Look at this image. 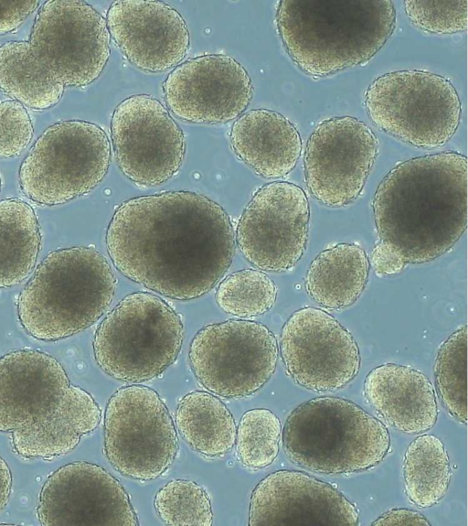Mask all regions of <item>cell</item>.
Wrapping results in <instances>:
<instances>
[{
  "label": "cell",
  "mask_w": 468,
  "mask_h": 526,
  "mask_svg": "<svg viewBox=\"0 0 468 526\" xmlns=\"http://www.w3.org/2000/svg\"><path fill=\"white\" fill-rule=\"evenodd\" d=\"M105 242L120 273L176 300L210 291L235 253L233 228L224 209L186 190L123 201L113 212Z\"/></svg>",
  "instance_id": "1"
},
{
  "label": "cell",
  "mask_w": 468,
  "mask_h": 526,
  "mask_svg": "<svg viewBox=\"0 0 468 526\" xmlns=\"http://www.w3.org/2000/svg\"><path fill=\"white\" fill-rule=\"evenodd\" d=\"M467 157L448 151L413 157L381 180L372 208L381 241L407 263L448 252L467 226Z\"/></svg>",
  "instance_id": "2"
},
{
  "label": "cell",
  "mask_w": 468,
  "mask_h": 526,
  "mask_svg": "<svg viewBox=\"0 0 468 526\" xmlns=\"http://www.w3.org/2000/svg\"><path fill=\"white\" fill-rule=\"evenodd\" d=\"M276 23L292 61L319 78L372 59L395 29L396 8L390 0H283Z\"/></svg>",
  "instance_id": "3"
},
{
  "label": "cell",
  "mask_w": 468,
  "mask_h": 526,
  "mask_svg": "<svg viewBox=\"0 0 468 526\" xmlns=\"http://www.w3.org/2000/svg\"><path fill=\"white\" fill-rule=\"evenodd\" d=\"M115 278L95 248L74 246L50 252L17 300V316L31 337L54 341L91 326L111 305Z\"/></svg>",
  "instance_id": "4"
},
{
  "label": "cell",
  "mask_w": 468,
  "mask_h": 526,
  "mask_svg": "<svg viewBox=\"0 0 468 526\" xmlns=\"http://www.w3.org/2000/svg\"><path fill=\"white\" fill-rule=\"evenodd\" d=\"M283 449L298 467L323 474L369 469L388 454L387 427L356 403L340 397L311 399L287 417Z\"/></svg>",
  "instance_id": "5"
},
{
  "label": "cell",
  "mask_w": 468,
  "mask_h": 526,
  "mask_svg": "<svg viewBox=\"0 0 468 526\" xmlns=\"http://www.w3.org/2000/svg\"><path fill=\"white\" fill-rule=\"evenodd\" d=\"M180 316L147 292L126 295L105 317L93 338L99 367L111 377L143 382L160 375L176 359L183 343Z\"/></svg>",
  "instance_id": "6"
},
{
  "label": "cell",
  "mask_w": 468,
  "mask_h": 526,
  "mask_svg": "<svg viewBox=\"0 0 468 526\" xmlns=\"http://www.w3.org/2000/svg\"><path fill=\"white\" fill-rule=\"evenodd\" d=\"M364 104L377 127L423 149L446 144L462 116V102L450 80L419 70L378 76L367 87Z\"/></svg>",
  "instance_id": "7"
},
{
  "label": "cell",
  "mask_w": 468,
  "mask_h": 526,
  "mask_svg": "<svg viewBox=\"0 0 468 526\" xmlns=\"http://www.w3.org/2000/svg\"><path fill=\"white\" fill-rule=\"evenodd\" d=\"M110 161V141L99 125L58 122L40 134L24 158L20 189L39 205H60L92 190L107 174Z\"/></svg>",
  "instance_id": "8"
},
{
  "label": "cell",
  "mask_w": 468,
  "mask_h": 526,
  "mask_svg": "<svg viewBox=\"0 0 468 526\" xmlns=\"http://www.w3.org/2000/svg\"><path fill=\"white\" fill-rule=\"evenodd\" d=\"M177 450L175 424L154 390L129 385L111 396L104 414V452L119 473L154 479L170 467Z\"/></svg>",
  "instance_id": "9"
},
{
  "label": "cell",
  "mask_w": 468,
  "mask_h": 526,
  "mask_svg": "<svg viewBox=\"0 0 468 526\" xmlns=\"http://www.w3.org/2000/svg\"><path fill=\"white\" fill-rule=\"evenodd\" d=\"M273 333L263 324L230 319L202 327L189 347L197 381L226 398L253 394L272 376L278 360Z\"/></svg>",
  "instance_id": "10"
},
{
  "label": "cell",
  "mask_w": 468,
  "mask_h": 526,
  "mask_svg": "<svg viewBox=\"0 0 468 526\" xmlns=\"http://www.w3.org/2000/svg\"><path fill=\"white\" fill-rule=\"evenodd\" d=\"M28 43L37 61L65 87L93 82L104 70L111 53L105 19L84 1L44 2Z\"/></svg>",
  "instance_id": "11"
},
{
  "label": "cell",
  "mask_w": 468,
  "mask_h": 526,
  "mask_svg": "<svg viewBox=\"0 0 468 526\" xmlns=\"http://www.w3.org/2000/svg\"><path fill=\"white\" fill-rule=\"evenodd\" d=\"M309 202L298 185L273 181L257 190L236 231L243 256L260 270L283 273L302 258L307 244Z\"/></svg>",
  "instance_id": "12"
},
{
  "label": "cell",
  "mask_w": 468,
  "mask_h": 526,
  "mask_svg": "<svg viewBox=\"0 0 468 526\" xmlns=\"http://www.w3.org/2000/svg\"><path fill=\"white\" fill-rule=\"evenodd\" d=\"M111 134L119 168L137 185L165 183L183 163L184 134L151 95L135 94L122 101L113 111Z\"/></svg>",
  "instance_id": "13"
},
{
  "label": "cell",
  "mask_w": 468,
  "mask_h": 526,
  "mask_svg": "<svg viewBox=\"0 0 468 526\" xmlns=\"http://www.w3.org/2000/svg\"><path fill=\"white\" fill-rule=\"evenodd\" d=\"M372 130L353 116L319 123L306 144L303 167L312 196L330 208L345 207L360 195L378 155Z\"/></svg>",
  "instance_id": "14"
},
{
  "label": "cell",
  "mask_w": 468,
  "mask_h": 526,
  "mask_svg": "<svg viewBox=\"0 0 468 526\" xmlns=\"http://www.w3.org/2000/svg\"><path fill=\"white\" fill-rule=\"evenodd\" d=\"M280 350L295 383L314 392L344 388L358 373L360 354L352 334L326 311L305 306L282 327Z\"/></svg>",
  "instance_id": "15"
},
{
  "label": "cell",
  "mask_w": 468,
  "mask_h": 526,
  "mask_svg": "<svg viewBox=\"0 0 468 526\" xmlns=\"http://www.w3.org/2000/svg\"><path fill=\"white\" fill-rule=\"evenodd\" d=\"M44 526H135L136 513L119 481L87 461L67 464L44 483L37 509Z\"/></svg>",
  "instance_id": "16"
},
{
  "label": "cell",
  "mask_w": 468,
  "mask_h": 526,
  "mask_svg": "<svg viewBox=\"0 0 468 526\" xmlns=\"http://www.w3.org/2000/svg\"><path fill=\"white\" fill-rule=\"evenodd\" d=\"M168 109L196 123H219L239 116L248 107L253 85L247 70L232 57L209 54L176 66L163 83Z\"/></svg>",
  "instance_id": "17"
},
{
  "label": "cell",
  "mask_w": 468,
  "mask_h": 526,
  "mask_svg": "<svg viewBox=\"0 0 468 526\" xmlns=\"http://www.w3.org/2000/svg\"><path fill=\"white\" fill-rule=\"evenodd\" d=\"M357 508L331 484L297 470L269 474L250 500V526H355Z\"/></svg>",
  "instance_id": "18"
},
{
  "label": "cell",
  "mask_w": 468,
  "mask_h": 526,
  "mask_svg": "<svg viewBox=\"0 0 468 526\" xmlns=\"http://www.w3.org/2000/svg\"><path fill=\"white\" fill-rule=\"evenodd\" d=\"M106 24L126 59L147 72L177 65L188 50L189 32L185 20L162 1H115L107 11Z\"/></svg>",
  "instance_id": "19"
},
{
  "label": "cell",
  "mask_w": 468,
  "mask_h": 526,
  "mask_svg": "<svg viewBox=\"0 0 468 526\" xmlns=\"http://www.w3.org/2000/svg\"><path fill=\"white\" fill-rule=\"evenodd\" d=\"M69 386L52 356L18 349L0 358V432L27 426L47 413Z\"/></svg>",
  "instance_id": "20"
},
{
  "label": "cell",
  "mask_w": 468,
  "mask_h": 526,
  "mask_svg": "<svg viewBox=\"0 0 468 526\" xmlns=\"http://www.w3.org/2000/svg\"><path fill=\"white\" fill-rule=\"evenodd\" d=\"M364 394L374 409L393 427L405 434L430 430L438 417L433 386L421 371L394 363L369 371Z\"/></svg>",
  "instance_id": "21"
},
{
  "label": "cell",
  "mask_w": 468,
  "mask_h": 526,
  "mask_svg": "<svg viewBox=\"0 0 468 526\" xmlns=\"http://www.w3.org/2000/svg\"><path fill=\"white\" fill-rule=\"evenodd\" d=\"M101 410L85 390L70 385L56 404L31 424L12 432L14 450L24 457L52 458L73 450L96 429Z\"/></svg>",
  "instance_id": "22"
},
{
  "label": "cell",
  "mask_w": 468,
  "mask_h": 526,
  "mask_svg": "<svg viewBox=\"0 0 468 526\" xmlns=\"http://www.w3.org/2000/svg\"><path fill=\"white\" fill-rule=\"evenodd\" d=\"M229 139L237 156L265 178L288 175L302 151L296 127L269 109H253L240 115L232 124Z\"/></svg>",
  "instance_id": "23"
},
{
  "label": "cell",
  "mask_w": 468,
  "mask_h": 526,
  "mask_svg": "<svg viewBox=\"0 0 468 526\" xmlns=\"http://www.w3.org/2000/svg\"><path fill=\"white\" fill-rule=\"evenodd\" d=\"M369 261L354 243H339L321 252L311 263L304 286L309 296L328 309L353 305L367 283Z\"/></svg>",
  "instance_id": "24"
},
{
  "label": "cell",
  "mask_w": 468,
  "mask_h": 526,
  "mask_svg": "<svg viewBox=\"0 0 468 526\" xmlns=\"http://www.w3.org/2000/svg\"><path fill=\"white\" fill-rule=\"evenodd\" d=\"M176 424L183 439L206 456H218L235 444L234 418L220 399L210 392L195 391L178 403Z\"/></svg>",
  "instance_id": "25"
},
{
  "label": "cell",
  "mask_w": 468,
  "mask_h": 526,
  "mask_svg": "<svg viewBox=\"0 0 468 526\" xmlns=\"http://www.w3.org/2000/svg\"><path fill=\"white\" fill-rule=\"evenodd\" d=\"M41 236L37 215L18 199L0 201V288L12 287L33 270Z\"/></svg>",
  "instance_id": "26"
},
{
  "label": "cell",
  "mask_w": 468,
  "mask_h": 526,
  "mask_svg": "<svg viewBox=\"0 0 468 526\" xmlns=\"http://www.w3.org/2000/svg\"><path fill=\"white\" fill-rule=\"evenodd\" d=\"M65 86L42 67L27 41H7L0 46V91L35 111L58 104Z\"/></svg>",
  "instance_id": "27"
},
{
  "label": "cell",
  "mask_w": 468,
  "mask_h": 526,
  "mask_svg": "<svg viewBox=\"0 0 468 526\" xmlns=\"http://www.w3.org/2000/svg\"><path fill=\"white\" fill-rule=\"evenodd\" d=\"M402 469L406 495L418 507H431L446 494L451 466L439 437L422 435L415 438L405 451Z\"/></svg>",
  "instance_id": "28"
},
{
  "label": "cell",
  "mask_w": 468,
  "mask_h": 526,
  "mask_svg": "<svg viewBox=\"0 0 468 526\" xmlns=\"http://www.w3.org/2000/svg\"><path fill=\"white\" fill-rule=\"evenodd\" d=\"M434 376L440 398L451 416L467 424V327L451 334L438 349Z\"/></svg>",
  "instance_id": "29"
},
{
  "label": "cell",
  "mask_w": 468,
  "mask_h": 526,
  "mask_svg": "<svg viewBox=\"0 0 468 526\" xmlns=\"http://www.w3.org/2000/svg\"><path fill=\"white\" fill-rule=\"evenodd\" d=\"M215 297L225 313L241 318L253 317L273 306L277 287L262 271L243 269L226 276L218 284Z\"/></svg>",
  "instance_id": "30"
},
{
  "label": "cell",
  "mask_w": 468,
  "mask_h": 526,
  "mask_svg": "<svg viewBox=\"0 0 468 526\" xmlns=\"http://www.w3.org/2000/svg\"><path fill=\"white\" fill-rule=\"evenodd\" d=\"M282 424L269 409L255 408L240 418L236 433V450L239 461L251 469L271 465L279 453Z\"/></svg>",
  "instance_id": "31"
},
{
  "label": "cell",
  "mask_w": 468,
  "mask_h": 526,
  "mask_svg": "<svg viewBox=\"0 0 468 526\" xmlns=\"http://www.w3.org/2000/svg\"><path fill=\"white\" fill-rule=\"evenodd\" d=\"M154 506L159 518L173 526H210L213 514L205 489L189 479H174L156 493Z\"/></svg>",
  "instance_id": "32"
},
{
  "label": "cell",
  "mask_w": 468,
  "mask_h": 526,
  "mask_svg": "<svg viewBox=\"0 0 468 526\" xmlns=\"http://www.w3.org/2000/svg\"><path fill=\"white\" fill-rule=\"evenodd\" d=\"M467 0L404 1V11L417 27L435 34H454L467 28Z\"/></svg>",
  "instance_id": "33"
},
{
  "label": "cell",
  "mask_w": 468,
  "mask_h": 526,
  "mask_svg": "<svg viewBox=\"0 0 468 526\" xmlns=\"http://www.w3.org/2000/svg\"><path fill=\"white\" fill-rule=\"evenodd\" d=\"M33 132L24 105L14 100L0 102V158L20 155L30 143Z\"/></svg>",
  "instance_id": "34"
},
{
  "label": "cell",
  "mask_w": 468,
  "mask_h": 526,
  "mask_svg": "<svg viewBox=\"0 0 468 526\" xmlns=\"http://www.w3.org/2000/svg\"><path fill=\"white\" fill-rule=\"evenodd\" d=\"M38 5V1H0V35L16 30Z\"/></svg>",
  "instance_id": "35"
},
{
  "label": "cell",
  "mask_w": 468,
  "mask_h": 526,
  "mask_svg": "<svg viewBox=\"0 0 468 526\" xmlns=\"http://www.w3.org/2000/svg\"><path fill=\"white\" fill-rule=\"evenodd\" d=\"M370 263L378 276L400 273L407 263L401 254L380 240L370 252Z\"/></svg>",
  "instance_id": "36"
},
{
  "label": "cell",
  "mask_w": 468,
  "mask_h": 526,
  "mask_svg": "<svg viewBox=\"0 0 468 526\" xmlns=\"http://www.w3.org/2000/svg\"><path fill=\"white\" fill-rule=\"evenodd\" d=\"M372 525L377 526H429L431 523L420 512L410 509H392L380 515Z\"/></svg>",
  "instance_id": "37"
},
{
  "label": "cell",
  "mask_w": 468,
  "mask_h": 526,
  "mask_svg": "<svg viewBox=\"0 0 468 526\" xmlns=\"http://www.w3.org/2000/svg\"><path fill=\"white\" fill-rule=\"evenodd\" d=\"M12 487V475L6 462L0 456V510L7 504Z\"/></svg>",
  "instance_id": "38"
},
{
  "label": "cell",
  "mask_w": 468,
  "mask_h": 526,
  "mask_svg": "<svg viewBox=\"0 0 468 526\" xmlns=\"http://www.w3.org/2000/svg\"><path fill=\"white\" fill-rule=\"evenodd\" d=\"M0 188H1V178H0Z\"/></svg>",
  "instance_id": "39"
}]
</instances>
